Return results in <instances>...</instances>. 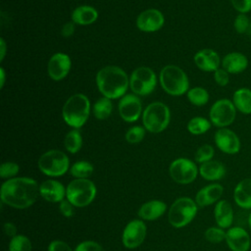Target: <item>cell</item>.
<instances>
[{"label":"cell","mask_w":251,"mask_h":251,"mask_svg":"<svg viewBox=\"0 0 251 251\" xmlns=\"http://www.w3.org/2000/svg\"><path fill=\"white\" fill-rule=\"evenodd\" d=\"M225 188L219 182H211L200 188L195 195V202L198 207L215 205L224 195Z\"/></svg>","instance_id":"cell-18"},{"label":"cell","mask_w":251,"mask_h":251,"mask_svg":"<svg viewBox=\"0 0 251 251\" xmlns=\"http://www.w3.org/2000/svg\"><path fill=\"white\" fill-rule=\"evenodd\" d=\"M249 61L244 53L232 51L224 56L222 59V68L229 75H238L247 70Z\"/></svg>","instance_id":"cell-22"},{"label":"cell","mask_w":251,"mask_h":251,"mask_svg":"<svg viewBox=\"0 0 251 251\" xmlns=\"http://www.w3.org/2000/svg\"><path fill=\"white\" fill-rule=\"evenodd\" d=\"M39 171L48 176L58 177L70 171L69 157L61 150L52 149L43 153L37 162Z\"/></svg>","instance_id":"cell-7"},{"label":"cell","mask_w":251,"mask_h":251,"mask_svg":"<svg viewBox=\"0 0 251 251\" xmlns=\"http://www.w3.org/2000/svg\"><path fill=\"white\" fill-rule=\"evenodd\" d=\"M72 62L69 55L65 53H55L51 56L47 65V72L53 80H61L67 76L71 70Z\"/></svg>","instance_id":"cell-16"},{"label":"cell","mask_w":251,"mask_h":251,"mask_svg":"<svg viewBox=\"0 0 251 251\" xmlns=\"http://www.w3.org/2000/svg\"><path fill=\"white\" fill-rule=\"evenodd\" d=\"M171 119L169 107L162 102L149 104L142 114V123L150 132L158 133L167 128Z\"/></svg>","instance_id":"cell-8"},{"label":"cell","mask_w":251,"mask_h":251,"mask_svg":"<svg viewBox=\"0 0 251 251\" xmlns=\"http://www.w3.org/2000/svg\"><path fill=\"white\" fill-rule=\"evenodd\" d=\"M97 188L88 178H75L66 187V199L75 207L83 208L95 199Z\"/></svg>","instance_id":"cell-4"},{"label":"cell","mask_w":251,"mask_h":251,"mask_svg":"<svg viewBox=\"0 0 251 251\" xmlns=\"http://www.w3.org/2000/svg\"><path fill=\"white\" fill-rule=\"evenodd\" d=\"M198 205L189 197L177 198L170 207L168 221L171 226L180 228L190 224L197 215Z\"/></svg>","instance_id":"cell-6"},{"label":"cell","mask_w":251,"mask_h":251,"mask_svg":"<svg viewBox=\"0 0 251 251\" xmlns=\"http://www.w3.org/2000/svg\"><path fill=\"white\" fill-rule=\"evenodd\" d=\"M156 84V75L148 67L136 68L129 77V87L136 95L145 96L152 93Z\"/></svg>","instance_id":"cell-10"},{"label":"cell","mask_w":251,"mask_h":251,"mask_svg":"<svg viewBox=\"0 0 251 251\" xmlns=\"http://www.w3.org/2000/svg\"><path fill=\"white\" fill-rule=\"evenodd\" d=\"M169 174L175 182L189 184L193 182L199 175V168L196 163L190 159L177 158L171 163Z\"/></svg>","instance_id":"cell-11"},{"label":"cell","mask_w":251,"mask_h":251,"mask_svg":"<svg viewBox=\"0 0 251 251\" xmlns=\"http://www.w3.org/2000/svg\"><path fill=\"white\" fill-rule=\"evenodd\" d=\"M64 145L66 150L71 154H75L80 150L82 146V137L77 128H74L66 134Z\"/></svg>","instance_id":"cell-28"},{"label":"cell","mask_w":251,"mask_h":251,"mask_svg":"<svg viewBox=\"0 0 251 251\" xmlns=\"http://www.w3.org/2000/svg\"><path fill=\"white\" fill-rule=\"evenodd\" d=\"M167 210V205L162 200H150L143 203L138 209V217L143 221H155Z\"/></svg>","instance_id":"cell-25"},{"label":"cell","mask_w":251,"mask_h":251,"mask_svg":"<svg viewBox=\"0 0 251 251\" xmlns=\"http://www.w3.org/2000/svg\"><path fill=\"white\" fill-rule=\"evenodd\" d=\"M39 194L47 202L60 203L66 197V187L56 179H46L39 184Z\"/></svg>","instance_id":"cell-20"},{"label":"cell","mask_w":251,"mask_h":251,"mask_svg":"<svg viewBox=\"0 0 251 251\" xmlns=\"http://www.w3.org/2000/svg\"><path fill=\"white\" fill-rule=\"evenodd\" d=\"M98 18V12L91 6L81 5L76 7L72 13V20L75 24L86 25L94 23Z\"/></svg>","instance_id":"cell-27"},{"label":"cell","mask_w":251,"mask_h":251,"mask_svg":"<svg viewBox=\"0 0 251 251\" xmlns=\"http://www.w3.org/2000/svg\"><path fill=\"white\" fill-rule=\"evenodd\" d=\"M20 167L15 162H4L0 166V176L2 178H13L19 174Z\"/></svg>","instance_id":"cell-37"},{"label":"cell","mask_w":251,"mask_h":251,"mask_svg":"<svg viewBox=\"0 0 251 251\" xmlns=\"http://www.w3.org/2000/svg\"><path fill=\"white\" fill-rule=\"evenodd\" d=\"M90 113V102L82 93L72 95L64 104L62 116L66 124L74 128L81 127Z\"/></svg>","instance_id":"cell-3"},{"label":"cell","mask_w":251,"mask_h":251,"mask_svg":"<svg viewBox=\"0 0 251 251\" xmlns=\"http://www.w3.org/2000/svg\"><path fill=\"white\" fill-rule=\"evenodd\" d=\"M194 63L201 71L215 72L222 65V59L215 50L205 48L194 55Z\"/></svg>","instance_id":"cell-23"},{"label":"cell","mask_w":251,"mask_h":251,"mask_svg":"<svg viewBox=\"0 0 251 251\" xmlns=\"http://www.w3.org/2000/svg\"><path fill=\"white\" fill-rule=\"evenodd\" d=\"M0 47H1V51H0V61H3L5 53H6V43L4 41L3 38L0 39Z\"/></svg>","instance_id":"cell-46"},{"label":"cell","mask_w":251,"mask_h":251,"mask_svg":"<svg viewBox=\"0 0 251 251\" xmlns=\"http://www.w3.org/2000/svg\"><path fill=\"white\" fill-rule=\"evenodd\" d=\"M225 242L230 251H249L251 248L250 231L244 226L233 225L226 229Z\"/></svg>","instance_id":"cell-14"},{"label":"cell","mask_w":251,"mask_h":251,"mask_svg":"<svg viewBox=\"0 0 251 251\" xmlns=\"http://www.w3.org/2000/svg\"><path fill=\"white\" fill-rule=\"evenodd\" d=\"M9 251H31L32 245L29 238L24 234H17L12 237L8 247Z\"/></svg>","instance_id":"cell-33"},{"label":"cell","mask_w":251,"mask_h":251,"mask_svg":"<svg viewBox=\"0 0 251 251\" xmlns=\"http://www.w3.org/2000/svg\"><path fill=\"white\" fill-rule=\"evenodd\" d=\"M226 229H224L218 226H209L205 230L204 237L208 242L213 244H218L226 240Z\"/></svg>","instance_id":"cell-34"},{"label":"cell","mask_w":251,"mask_h":251,"mask_svg":"<svg viewBox=\"0 0 251 251\" xmlns=\"http://www.w3.org/2000/svg\"><path fill=\"white\" fill-rule=\"evenodd\" d=\"M165 23L163 14L157 9H147L141 12L136 19L138 29L145 32H154L159 30Z\"/></svg>","instance_id":"cell-17"},{"label":"cell","mask_w":251,"mask_h":251,"mask_svg":"<svg viewBox=\"0 0 251 251\" xmlns=\"http://www.w3.org/2000/svg\"><path fill=\"white\" fill-rule=\"evenodd\" d=\"M236 112L232 101L227 98L217 100L210 108L209 118L213 126L218 128L228 127L236 118Z\"/></svg>","instance_id":"cell-9"},{"label":"cell","mask_w":251,"mask_h":251,"mask_svg":"<svg viewBox=\"0 0 251 251\" xmlns=\"http://www.w3.org/2000/svg\"><path fill=\"white\" fill-rule=\"evenodd\" d=\"M249 26H250V21L247 14H237V16L233 21L234 30L239 34H243L248 30Z\"/></svg>","instance_id":"cell-38"},{"label":"cell","mask_w":251,"mask_h":251,"mask_svg":"<svg viewBox=\"0 0 251 251\" xmlns=\"http://www.w3.org/2000/svg\"><path fill=\"white\" fill-rule=\"evenodd\" d=\"M47 251H75L72 249V247L65 241L63 240H52L48 247H47Z\"/></svg>","instance_id":"cell-42"},{"label":"cell","mask_w":251,"mask_h":251,"mask_svg":"<svg viewBox=\"0 0 251 251\" xmlns=\"http://www.w3.org/2000/svg\"><path fill=\"white\" fill-rule=\"evenodd\" d=\"M74 207L75 206L67 199L59 203V211L66 218H71L74 215Z\"/></svg>","instance_id":"cell-43"},{"label":"cell","mask_w":251,"mask_h":251,"mask_svg":"<svg viewBox=\"0 0 251 251\" xmlns=\"http://www.w3.org/2000/svg\"><path fill=\"white\" fill-rule=\"evenodd\" d=\"M246 225L248 226V230L251 232V211L248 212L246 217Z\"/></svg>","instance_id":"cell-48"},{"label":"cell","mask_w":251,"mask_h":251,"mask_svg":"<svg viewBox=\"0 0 251 251\" xmlns=\"http://www.w3.org/2000/svg\"><path fill=\"white\" fill-rule=\"evenodd\" d=\"M3 230L5 232V234L9 237H14L16 236L18 233H17V226L15 224L11 223V222H7L3 225Z\"/></svg>","instance_id":"cell-44"},{"label":"cell","mask_w":251,"mask_h":251,"mask_svg":"<svg viewBox=\"0 0 251 251\" xmlns=\"http://www.w3.org/2000/svg\"><path fill=\"white\" fill-rule=\"evenodd\" d=\"M187 99L191 104L200 107L208 103L209 93L205 88L196 86L187 91Z\"/></svg>","instance_id":"cell-32"},{"label":"cell","mask_w":251,"mask_h":251,"mask_svg":"<svg viewBox=\"0 0 251 251\" xmlns=\"http://www.w3.org/2000/svg\"><path fill=\"white\" fill-rule=\"evenodd\" d=\"M214 141L217 148L227 155H236L241 149L239 136L228 127L218 128L214 135Z\"/></svg>","instance_id":"cell-13"},{"label":"cell","mask_w":251,"mask_h":251,"mask_svg":"<svg viewBox=\"0 0 251 251\" xmlns=\"http://www.w3.org/2000/svg\"><path fill=\"white\" fill-rule=\"evenodd\" d=\"M234 204L244 211H251V176L240 179L232 191Z\"/></svg>","instance_id":"cell-21"},{"label":"cell","mask_w":251,"mask_h":251,"mask_svg":"<svg viewBox=\"0 0 251 251\" xmlns=\"http://www.w3.org/2000/svg\"><path fill=\"white\" fill-rule=\"evenodd\" d=\"M229 74L223 68L214 72V80L220 86H226L229 83Z\"/></svg>","instance_id":"cell-41"},{"label":"cell","mask_w":251,"mask_h":251,"mask_svg":"<svg viewBox=\"0 0 251 251\" xmlns=\"http://www.w3.org/2000/svg\"><path fill=\"white\" fill-rule=\"evenodd\" d=\"M96 84L104 97L122 98L129 85L126 73L118 66H106L96 75Z\"/></svg>","instance_id":"cell-2"},{"label":"cell","mask_w":251,"mask_h":251,"mask_svg":"<svg viewBox=\"0 0 251 251\" xmlns=\"http://www.w3.org/2000/svg\"><path fill=\"white\" fill-rule=\"evenodd\" d=\"M214 219L216 226L227 229L233 226L235 214L233 206L226 199H221L214 206Z\"/></svg>","instance_id":"cell-19"},{"label":"cell","mask_w":251,"mask_h":251,"mask_svg":"<svg viewBox=\"0 0 251 251\" xmlns=\"http://www.w3.org/2000/svg\"><path fill=\"white\" fill-rule=\"evenodd\" d=\"M93 114L95 116L96 119L98 120H105L107 119L113 110V104L111 99L107 98V97H101L99 98L94 106H93Z\"/></svg>","instance_id":"cell-29"},{"label":"cell","mask_w":251,"mask_h":251,"mask_svg":"<svg viewBox=\"0 0 251 251\" xmlns=\"http://www.w3.org/2000/svg\"><path fill=\"white\" fill-rule=\"evenodd\" d=\"M142 112V104L135 94H126L119 102V113L121 118L127 123L135 122Z\"/></svg>","instance_id":"cell-15"},{"label":"cell","mask_w":251,"mask_h":251,"mask_svg":"<svg viewBox=\"0 0 251 251\" xmlns=\"http://www.w3.org/2000/svg\"><path fill=\"white\" fill-rule=\"evenodd\" d=\"M75 251H105V249L96 241L84 240L76 245Z\"/></svg>","instance_id":"cell-39"},{"label":"cell","mask_w":251,"mask_h":251,"mask_svg":"<svg viewBox=\"0 0 251 251\" xmlns=\"http://www.w3.org/2000/svg\"><path fill=\"white\" fill-rule=\"evenodd\" d=\"M214 155H215L214 147L210 144H204L197 149L194 159L196 163H199L201 165L203 163L213 160Z\"/></svg>","instance_id":"cell-35"},{"label":"cell","mask_w":251,"mask_h":251,"mask_svg":"<svg viewBox=\"0 0 251 251\" xmlns=\"http://www.w3.org/2000/svg\"><path fill=\"white\" fill-rule=\"evenodd\" d=\"M75 31V25L74 23H67L64 25V26L62 27V35L65 37H69L72 36L73 33Z\"/></svg>","instance_id":"cell-45"},{"label":"cell","mask_w":251,"mask_h":251,"mask_svg":"<svg viewBox=\"0 0 251 251\" xmlns=\"http://www.w3.org/2000/svg\"><path fill=\"white\" fill-rule=\"evenodd\" d=\"M230 4L238 14L251 12V0H230Z\"/></svg>","instance_id":"cell-40"},{"label":"cell","mask_w":251,"mask_h":251,"mask_svg":"<svg viewBox=\"0 0 251 251\" xmlns=\"http://www.w3.org/2000/svg\"><path fill=\"white\" fill-rule=\"evenodd\" d=\"M147 233V227L143 220H131L125 226L122 234L123 245L127 249H134L140 246Z\"/></svg>","instance_id":"cell-12"},{"label":"cell","mask_w":251,"mask_h":251,"mask_svg":"<svg viewBox=\"0 0 251 251\" xmlns=\"http://www.w3.org/2000/svg\"><path fill=\"white\" fill-rule=\"evenodd\" d=\"M162 88L170 95L179 96L189 89V81L186 74L177 66H165L159 75Z\"/></svg>","instance_id":"cell-5"},{"label":"cell","mask_w":251,"mask_h":251,"mask_svg":"<svg viewBox=\"0 0 251 251\" xmlns=\"http://www.w3.org/2000/svg\"><path fill=\"white\" fill-rule=\"evenodd\" d=\"M231 101L237 112L243 115H251V89L248 87L237 88L231 97Z\"/></svg>","instance_id":"cell-26"},{"label":"cell","mask_w":251,"mask_h":251,"mask_svg":"<svg viewBox=\"0 0 251 251\" xmlns=\"http://www.w3.org/2000/svg\"><path fill=\"white\" fill-rule=\"evenodd\" d=\"M94 168L91 163L87 161H77L70 168V174L75 178H88L92 175Z\"/></svg>","instance_id":"cell-30"},{"label":"cell","mask_w":251,"mask_h":251,"mask_svg":"<svg viewBox=\"0 0 251 251\" xmlns=\"http://www.w3.org/2000/svg\"><path fill=\"white\" fill-rule=\"evenodd\" d=\"M211 122L203 117H194L187 124V129L191 134L200 135L211 128Z\"/></svg>","instance_id":"cell-31"},{"label":"cell","mask_w":251,"mask_h":251,"mask_svg":"<svg viewBox=\"0 0 251 251\" xmlns=\"http://www.w3.org/2000/svg\"><path fill=\"white\" fill-rule=\"evenodd\" d=\"M39 185L27 176H16L4 181L0 188L2 203L16 209H26L33 205L39 196Z\"/></svg>","instance_id":"cell-1"},{"label":"cell","mask_w":251,"mask_h":251,"mask_svg":"<svg viewBox=\"0 0 251 251\" xmlns=\"http://www.w3.org/2000/svg\"><path fill=\"white\" fill-rule=\"evenodd\" d=\"M199 175L207 181L218 182L226 176V168L222 162L211 160L200 165Z\"/></svg>","instance_id":"cell-24"},{"label":"cell","mask_w":251,"mask_h":251,"mask_svg":"<svg viewBox=\"0 0 251 251\" xmlns=\"http://www.w3.org/2000/svg\"><path fill=\"white\" fill-rule=\"evenodd\" d=\"M0 75H1V81H0V87H3L5 83V72L3 68H0Z\"/></svg>","instance_id":"cell-47"},{"label":"cell","mask_w":251,"mask_h":251,"mask_svg":"<svg viewBox=\"0 0 251 251\" xmlns=\"http://www.w3.org/2000/svg\"><path fill=\"white\" fill-rule=\"evenodd\" d=\"M145 136V127L140 126H131L126 132V140L128 143L134 144L139 143Z\"/></svg>","instance_id":"cell-36"}]
</instances>
